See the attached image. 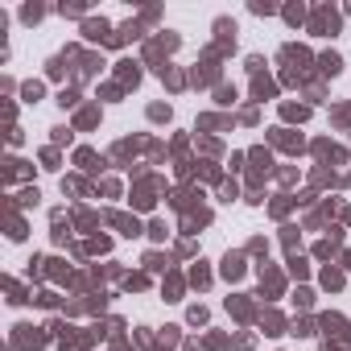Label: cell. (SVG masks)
Segmentation results:
<instances>
[]
</instances>
